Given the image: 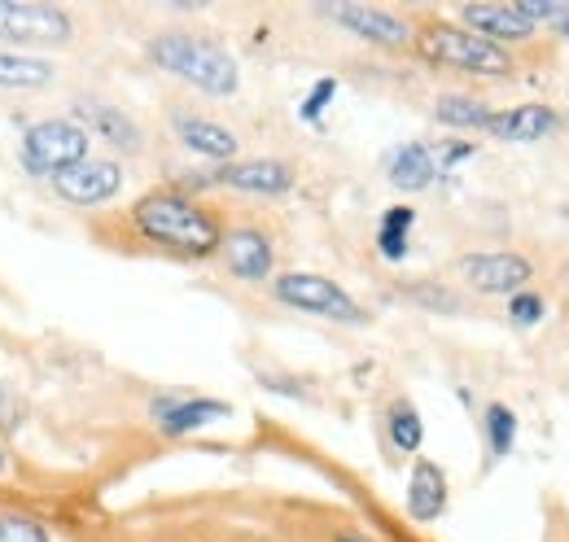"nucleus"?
Masks as SVG:
<instances>
[{
    "label": "nucleus",
    "mask_w": 569,
    "mask_h": 542,
    "mask_svg": "<svg viewBox=\"0 0 569 542\" xmlns=\"http://www.w3.org/2000/svg\"><path fill=\"white\" fill-rule=\"evenodd\" d=\"M132 228L141 232L149 245L176 250L184 259H211V254H219V241H223L211 210L189 202L176 189L144 193L141 202L132 205Z\"/></svg>",
    "instance_id": "obj_1"
},
{
    "label": "nucleus",
    "mask_w": 569,
    "mask_h": 542,
    "mask_svg": "<svg viewBox=\"0 0 569 542\" xmlns=\"http://www.w3.org/2000/svg\"><path fill=\"white\" fill-rule=\"evenodd\" d=\"M71 119L88 136H101L106 144H114V149H123V153H141V144H144L141 128H137L119 106H106V101H79Z\"/></svg>",
    "instance_id": "obj_14"
},
{
    "label": "nucleus",
    "mask_w": 569,
    "mask_h": 542,
    "mask_svg": "<svg viewBox=\"0 0 569 542\" xmlns=\"http://www.w3.org/2000/svg\"><path fill=\"white\" fill-rule=\"evenodd\" d=\"M9 469V455H4V442H0V473Z\"/></svg>",
    "instance_id": "obj_31"
},
{
    "label": "nucleus",
    "mask_w": 569,
    "mask_h": 542,
    "mask_svg": "<svg viewBox=\"0 0 569 542\" xmlns=\"http://www.w3.org/2000/svg\"><path fill=\"white\" fill-rule=\"evenodd\" d=\"M465 158H473V144H469V140H451V144L442 149L438 167H456V162H465Z\"/></svg>",
    "instance_id": "obj_28"
},
{
    "label": "nucleus",
    "mask_w": 569,
    "mask_h": 542,
    "mask_svg": "<svg viewBox=\"0 0 569 542\" xmlns=\"http://www.w3.org/2000/svg\"><path fill=\"white\" fill-rule=\"evenodd\" d=\"M53 62L44 58H27V53H13V49H0V88L4 92H36V88H49L53 83Z\"/></svg>",
    "instance_id": "obj_19"
},
{
    "label": "nucleus",
    "mask_w": 569,
    "mask_h": 542,
    "mask_svg": "<svg viewBox=\"0 0 569 542\" xmlns=\"http://www.w3.org/2000/svg\"><path fill=\"white\" fill-rule=\"evenodd\" d=\"M408 298H412V302H421V307H433V311H460V298H451V293L433 289L429 280H412V284H408Z\"/></svg>",
    "instance_id": "obj_27"
},
{
    "label": "nucleus",
    "mask_w": 569,
    "mask_h": 542,
    "mask_svg": "<svg viewBox=\"0 0 569 542\" xmlns=\"http://www.w3.org/2000/svg\"><path fill=\"white\" fill-rule=\"evenodd\" d=\"M171 128L180 136V144L189 149V153H198V158H211V162H232L237 158V136L228 132L223 123H214V119H202V114H189V110H176L171 114Z\"/></svg>",
    "instance_id": "obj_13"
},
{
    "label": "nucleus",
    "mask_w": 569,
    "mask_h": 542,
    "mask_svg": "<svg viewBox=\"0 0 569 542\" xmlns=\"http://www.w3.org/2000/svg\"><path fill=\"white\" fill-rule=\"evenodd\" d=\"M149 411H153V420H158V429L167 438H184V433H193V429H202L211 420H223L228 403L202 399V394H162V399H153Z\"/></svg>",
    "instance_id": "obj_11"
},
{
    "label": "nucleus",
    "mask_w": 569,
    "mask_h": 542,
    "mask_svg": "<svg viewBox=\"0 0 569 542\" xmlns=\"http://www.w3.org/2000/svg\"><path fill=\"white\" fill-rule=\"evenodd\" d=\"M433 114H438V123H447V128H465V132H487V123H491V106L487 101H478V97H465V92H447V97H438L433 101Z\"/></svg>",
    "instance_id": "obj_20"
},
{
    "label": "nucleus",
    "mask_w": 569,
    "mask_h": 542,
    "mask_svg": "<svg viewBox=\"0 0 569 542\" xmlns=\"http://www.w3.org/2000/svg\"><path fill=\"white\" fill-rule=\"evenodd\" d=\"M13 420H18V406H13V394H9V385L0 377V424H13Z\"/></svg>",
    "instance_id": "obj_29"
},
{
    "label": "nucleus",
    "mask_w": 569,
    "mask_h": 542,
    "mask_svg": "<svg viewBox=\"0 0 569 542\" xmlns=\"http://www.w3.org/2000/svg\"><path fill=\"white\" fill-rule=\"evenodd\" d=\"M325 18H333L338 27H347L351 36L368 40V44H386V49H399L412 40V27L390 13V9H377V4H320Z\"/></svg>",
    "instance_id": "obj_9"
},
{
    "label": "nucleus",
    "mask_w": 569,
    "mask_h": 542,
    "mask_svg": "<svg viewBox=\"0 0 569 542\" xmlns=\"http://www.w3.org/2000/svg\"><path fill=\"white\" fill-rule=\"evenodd\" d=\"M417 49L426 53L429 62H438V67H456V70H469V74H491V79L512 74L508 49H499L491 40L473 36L469 27L429 22L426 31H421V40H417Z\"/></svg>",
    "instance_id": "obj_3"
},
{
    "label": "nucleus",
    "mask_w": 569,
    "mask_h": 542,
    "mask_svg": "<svg viewBox=\"0 0 569 542\" xmlns=\"http://www.w3.org/2000/svg\"><path fill=\"white\" fill-rule=\"evenodd\" d=\"M53 193L71 205H106L123 193V167L110 158H83L53 175Z\"/></svg>",
    "instance_id": "obj_8"
},
{
    "label": "nucleus",
    "mask_w": 569,
    "mask_h": 542,
    "mask_svg": "<svg viewBox=\"0 0 569 542\" xmlns=\"http://www.w3.org/2000/svg\"><path fill=\"white\" fill-rule=\"evenodd\" d=\"M149 58L167 74L193 83L207 97H232L241 88V67L237 58L211 40V36H193V31H162L149 40Z\"/></svg>",
    "instance_id": "obj_2"
},
{
    "label": "nucleus",
    "mask_w": 569,
    "mask_h": 542,
    "mask_svg": "<svg viewBox=\"0 0 569 542\" xmlns=\"http://www.w3.org/2000/svg\"><path fill=\"white\" fill-rule=\"evenodd\" d=\"M202 184H223L237 193H254V198H284L293 189V171L277 158H250V162H223L214 167Z\"/></svg>",
    "instance_id": "obj_10"
},
{
    "label": "nucleus",
    "mask_w": 569,
    "mask_h": 542,
    "mask_svg": "<svg viewBox=\"0 0 569 542\" xmlns=\"http://www.w3.org/2000/svg\"><path fill=\"white\" fill-rule=\"evenodd\" d=\"M0 542H49V530L22 512H4L0 516Z\"/></svg>",
    "instance_id": "obj_24"
},
{
    "label": "nucleus",
    "mask_w": 569,
    "mask_h": 542,
    "mask_svg": "<svg viewBox=\"0 0 569 542\" xmlns=\"http://www.w3.org/2000/svg\"><path fill=\"white\" fill-rule=\"evenodd\" d=\"M460 18H465V27H469L473 36L491 40L499 49H503V40H526V36H535V27L517 13L512 0H508V4H465Z\"/></svg>",
    "instance_id": "obj_16"
},
{
    "label": "nucleus",
    "mask_w": 569,
    "mask_h": 542,
    "mask_svg": "<svg viewBox=\"0 0 569 542\" xmlns=\"http://www.w3.org/2000/svg\"><path fill=\"white\" fill-rule=\"evenodd\" d=\"M338 542H368V539H359V534H347V539H338Z\"/></svg>",
    "instance_id": "obj_32"
},
{
    "label": "nucleus",
    "mask_w": 569,
    "mask_h": 542,
    "mask_svg": "<svg viewBox=\"0 0 569 542\" xmlns=\"http://www.w3.org/2000/svg\"><path fill=\"white\" fill-rule=\"evenodd\" d=\"M333 97H338V79H320V83L302 97V110H298V114H302L307 123H320V114H325V106H329Z\"/></svg>",
    "instance_id": "obj_26"
},
{
    "label": "nucleus",
    "mask_w": 569,
    "mask_h": 542,
    "mask_svg": "<svg viewBox=\"0 0 569 542\" xmlns=\"http://www.w3.org/2000/svg\"><path fill=\"white\" fill-rule=\"evenodd\" d=\"M433 175H438V162H433V153H429V144H399L395 149V158H390V184L395 189H403V193H421L433 184Z\"/></svg>",
    "instance_id": "obj_18"
},
{
    "label": "nucleus",
    "mask_w": 569,
    "mask_h": 542,
    "mask_svg": "<svg viewBox=\"0 0 569 542\" xmlns=\"http://www.w3.org/2000/svg\"><path fill=\"white\" fill-rule=\"evenodd\" d=\"M88 144H92V136L83 132L74 119H40V123H31L22 132V167L31 175H49L53 180L58 171H67V167L88 158Z\"/></svg>",
    "instance_id": "obj_5"
},
{
    "label": "nucleus",
    "mask_w": 569,
    "mask_h": 542,
    "mask_svg": "<svg viewBox=\"0 0 569 542\" xmlns=\"http://www.w3.org/2000/svg\"><path fill=\"white\" fill-rule=\"evenodd\" d=\"M412 228H417V210L412 205H390L377 223V250L386 263H403L408 254V241H412Z\"/></svg>",
    "instance_id": "obj_21"
},
{
    "label": "nucleus",
    "mask_w": 569,
    "mask_h": 542,
    "mask_svg": "<svg viewBox=\"0 0 569 542\" xmlns=\"http://www.w3.org/2000/svg\"><path fill=\"white\" fill-rule=\"evenodd\" d=\"M512 438H517V415L503 403L487 406V442H491V455L503 460L512 451Z\"/></svg>",
    "instance_id": "obj_23"
},
{
    "label": "nucleus",
    "mask_w": 569,
    "mask_h": 542,
    "mask_svg": "<svg viewBox=\"0 0 569 542\" xmlns=\"http://www.w3.org/2000/svg\"><path fill=\"white\" fill-rule=\"evenodd\" d=\"M447 512V473L433 460H417L408 481V516L412 521H438Z\"/></svg>",
    "instance_id": "obj_17"
},
{
    "label": "nucleus",
    "mask_w": 569,
    "mask_h": 542,
    "mask_svg": "<svg viewBox=\"0 0 569 542\" xmlns=\"http://www.w3.org/2000/svg\"><path fill=\"white\" fill-rule=\"evenodd\" d=\"M566 119L552 106H517V110H499L487 123V136L508 140V144H535L543 136H552Z\"/></svg>",
    "instance_id": "obj_15"
},
{
    "label": "nucleus",
    "mask_w": 569,
    "mask_h": 542,
    "mask_svg": "<svg viewBox=\"0 0 569 542\" xmlns=\"http://www.w3.org/2000/svg\"><path fill=\"white\" fill-rule=\"evenodd\" d=\"M456 271L478 289V293H491V298H512L530 284L535 263L526 254H512V250H478V254H460Z\"/></svg>",
    "instance_id": "obj_7"
},
{
    "label": "nucleus",
    "mask_w": 569,
    "mask_h": 542,
    "mask_svg": "<svg viewBox=\"0 0 569 542\" xmlns=\"http://www.w3.org/2000/svg\"><path fill=\"white\" fill-rule=\"evenodd\" d=\"M386 429H390V442H395L403 455H417V451H421V442H426V424H421V411L408 403V399L390 403Z\"/></svg>",
    "instance_id": "obj_22"
},
{
    "label": "nucleus",
    "mask_w": 569,
    "mask_h": 542,
    "mask_svg": "<svg viewBox=\"0 0 569 542\" xmlns=\"http://www.w3.org/2000/svg\"><path fill=\"white\" fill-rule=\"evenodd\" d=\"M272 293L277 302L293 307V311H311V315H325V320H338V324H363V307L356 298L329 280V275H316V271H284L272 280Z\"/></svg>",
    "instance_id": "obj_4"
},
{
    "label": "nucleus",
    "mask_w": 569,
    "mask_h": 542,
    "mask_svg": "<svg viewBox=\"0 0 569 542\" xmlns=\"http://www.w3.org/2000/svg\"><path fill=\"white\" fill-rule=\"evenodd\" d=\"M508 320H512V324H521V329L539 324V320H543V298H539V293H530V289L512 293V298H508Z\"/></svg>",
    "instance_id": "obj_25"
},
{
    "label": "nucleus",
    "mask_w": 569,
    "mask_h": 542,
    "mask_svg": "<svg viewBox=\"0 0 569 542\" xmlns=\"http://www.w3.org/2000/svg\"><path fill=\"white\" fill-rule=\"evenodd\" d=\"M219 254H223V263L228 271L237 275V280H268L272 275V241L259 232V228H232L223 241H219Z\"/></svg>",
    "instance_id": "obj_12"
},
{
    "label": "nucleus",
    "mask_w": 569,
    "mask_h": 542,
    "mask_svg": "<svg viewBox=\"0 0 569 542\" xmlns=\"http://www.w3.org/2000/svg\"><path fill=\"white\" fill-rule=\"evenodd\" d=\"M0 36L31 44V49H58L71 44L74 22L58 4H36V0H0Z\"/></svg>",
    "instance_id": "obj_6"
},
{
    "label": "nucleus",
    "mask_w": 569,
    "mask_h": 542,
    "mask_svg": "<svg viewBox=\"0 0 569 542\" xmlns=\"http://www.w3.org/2000/svg\"><path fill=\"white\" fill-rule=\"evenodd\" d=\"M552 31H557V36H561V40H569V4H566V13H561V18H557V22H552Z\"/></svg>",
    "instance_id": "obj_30"
}]
</instances>
